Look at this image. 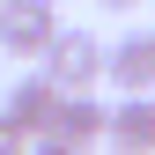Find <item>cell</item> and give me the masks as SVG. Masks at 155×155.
Listing matches in <instances>:
<instances>
[{
	"label": "cell",
	"instance_id": "277c9868",
	"mask_svg": "<svg viewBox=\"0 0 155 155\" xmlns=\"http://www.w3.org/2000/svg\"><path fill=\"white\" fill-rule=\"evenodd\" d=\"M104 148L111 155H155V96H118L111 104Z\"/></svg>",
	"mask_w": 155,
	"mask_h": 155
},
{
	"label": "cell",
	"instance_id": "5b68a950",
	"mask_svg": "<svg viewBox=\"0 0 155 155\" xmlns=\"http://www.w3.org/2000/svg\"><path fill=\"white\" fill-rule=\"evenodd\" d=\"M0 111H8V118L30 133V140H45V133H52V118H59V89H52L45 74H15V89H8V104H0Z\"/></svg>",
	"mask_w": 155,
	"mask_h": 155
},
{
	"label": "cell",
	"instance_id": "ba28073f",
	"mask_svg": "<svg viewBox=\"0 0 155 155\" xmlns=\"http://www.w3.org/2000/svg\"><path fill=\"white\" fill-rule=\"evenodd\" d=\"M30 155H81V148H67V140H52V133H45V140H30Z\"/></svg>",
	"mask_w": 155,
	"mask_h": 155
},
{
	"label": "cell",
	"instance_id": "7a4b0ae2",
	"mask_svg": "<svg viewBox=\"0 0 155 155\" xmlns=\"http://www.w3.org/2000/svg\"><path fill=\"white\" fill-rule=\"evenodd\" d=\"M59 8L52 0H0V52L8 59H45V45L59 37Z\"/></svg>",
	"mask_w": 155,
	"mask_h": 155
},
{
	"label": "cell",
	"instance_id": "9c48e42d",
	"mask_svg": "<svg viewBox=\"0 0 155 155\" xmlns=\"http://www.w3.org/2000/svg\"><path fill=\"white\" fill-rule=\"evenodd\" d=\"M96 8H111V15H126V8H140V0H96Z\"/></svg>",
	"mask_w": 155,
	"mask_h": 155
},
{
	"label": "cell",
	"instance_id": "6da1fadb",
	"mask_svg": "<svg viewBox=\"0 0 155 155\" xmlns=\"http://www.w3.org/2000/svg\"><path fill=\"white\" fill-rule=\"evenodd\" d=\"M104 37L96 30H59L45 45V59H37V74H45L59 96H96V81H104Z\"/></svg>",
	"mask_w": 155,
	"mask_h": 155
},
{
	"label": "cell",
	"instance_id": "52a82bcc",
	"mask_svg": "<svg viewBox=\"0 0 155 155\" xmlns=\"http://www.w3.org/2000/svg\"><path fill=\"white\" fill-rule=\"evenodd\" d=\"M0 155H30V133L8 118V111H0Z\"/></svg>",
	"mask_w": 155,
	"mask_h": 155
},
{
	"label": "cell",
	"instance_id": "3957f363",
	"mask_svg": "<svg viewBox=\"0 0 155 155\" xmlns=\"http://www.w3.org/2000/svg\"><path fill=\"white\" fill-rule=\"evenodd\" d=\"M104 81L118 96H155V30H126L104 52Z\"/></svg>",
	"mask_w": 155,
	"mask_h": 155
},
{
	"label": "cell",
	"instance_id": "8992f818",
	"mask_svg": "<svg viewBox=\"0 0 155 155\" xmlns=\"http://www.w3.org/2000/svg\"><path fill=\"white\" fill-rule=\"evenodd\" d=\"M104 126H111V104H104V96H59V118H52V140H67V148L96 155V148H104Z\"/></svg>",
	"mask_w": 155,
	"mask_h": 155
}]
</instances>
